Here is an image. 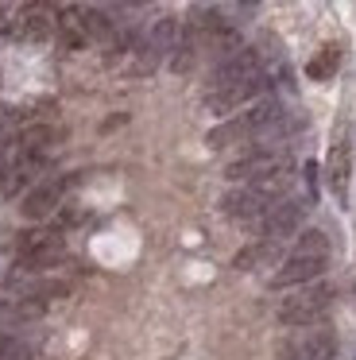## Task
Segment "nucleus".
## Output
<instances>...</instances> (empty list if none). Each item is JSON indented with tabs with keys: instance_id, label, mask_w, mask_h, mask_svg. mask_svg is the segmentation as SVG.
<instances>
[{
	"instance_id": "7ed1b4c3",
	"label": "nucleus",
	"mask_w": 356,
	"mask_h": 360,
	"mask_svg": "<svg viewBox=\"0 0 356 360\" xmlns=\"http://www.w3.org/2000/svg\"><path fill=\"white\" fill-rule=\"evenodd\" d=\"M291 163V151L279 136H260V140L248 143L244 155H236L229 167H224V179L229 182H252L267 171H279V167Z\"/></svg>"
},
{
	"instance_id": "423d86ee",
	"label": "nucleus",
	"mask_w": 356,
	"mask_h": 360,
	"mask_svg": "<svg viewBox=\"0 0 356 360\" xmlns=\"http://www.w3.org/2000/svg\"><path fill=\"white\" fill-rule=\"evenodd\" d=\"M279 360H337V337L317 321L294 326V333L279 341Z\"/></svg>"
},
{
	"instance_id": "412c9836",
	"label": "nucleus",
	"mask_w": 356,
	"mask_h": 360,
	"mask_svg": "<svg viewBox=\"0 0 356 360\" xmlns=\"http://www.w3.org/2000/svg\"><path fill=\"white\" fill-rule=\"evenodd\" d=\"M120 4H147V0H120Z\"/></svg>"
},
{
	"instance_id": "f3484780",
	"label": "nucleus",
	"mask_w": 356,
	"mask_h": 360,
	"mask_svg": "<svg viewBox=\"0 0 356 360\" xmlns=\"http://www.w3.org/2000/svg\"><path fill=\"white\" fill-rule=\"evenodd\" d=\"M337 66H341V51L337 47H322L314 58H310L306 74L314 82H325V78H333V74H337Z\"/></svg>"
},
{
	"instance_id": "39448f33",
	"label": "nucleus",
	"mask_w": 356,
	"mask_h": 360,
	"mask_svg": "<svg viewBox=\"0 0 356 360\" xmlns=\"http://www.w3.org/2000/svg\"><path fill=\"white\" fill-rule=\"evenodd\" d=\"M333 302V287L329 283H302V287H291V295L279 302V321L283 326H314L322 321V314L329 310Z\"/></svg>"
},
{
	"instance_id": "aec40b11",
	"label": "nucleus",
	"mask_w": 356,
	"mask_h": 360,
	"mask_svg": "<svg viewBox=\"0 0 356 360\" xmlns=\"http://www.w3.org/2000/svg\"><path fill=\"white\" fill-rule=\"evenodd\" d=\"M240 4H244V8H252V4H260V0H240Z\"/></svg>"
},
{
	"instance_id": "9b49d317",
	"label": "nucleus",
	"mask_w": 356,
	"mask_h": 360,
	"mask_svg": "<svg viewBox=\"0 0 356 360\" xmlns=\"http://www.w3.org/2000/svg\"><path fill=\"white\" fill-rule=\"evenodd\" d=\"M66 190H70V179H39V182H31L27 194H23L20 213L27 221L54 217V213H58V205H62V198H66Z\"/></svg>"
},
{
	"instance_id": "20e7f679",
	"label": "nucleus",
	"mask_w": 356,
	"mask_h": 360,
	"mask_svg": "<svg viewBox=\"0 0 356 360\" xmlns=\"http://www.w3.org/2000/svg\"><path fill=\"white\" fill-rule=\"evenodd\" d=\"M62 47L70 51H82L89 43H105L113 39V20L105 16L101 8H85V4H74V8L58 12V32Z\"/></svg>"
},
{
	"instance_id": "1a4fd4ad",
	"label": "nucleus",
	"mask_w": 356,
	"mask_h": 360,
	"mask_svg": "<svg viewBox=\"0 0 356 360\" xmlns=\"http://www.w3.org/2000/svg\"><path fill=\"white\" fill-rule=\"evenodd\" d=\"M12 32L23 43H43L58 32V12H54L51 0H31V4L20 8V16L12 20Z\"/></svg>"
},
{
	"instance_id": "f8f14e48",
	"label": "nucleus",
	"mask_w": 356,
	"mask_h": 360,
	"mask_svg": "<svg viewBox=\"0 0 356 360\" xmlns=\"http://www.w3.org/2000/svg\"><path fill=\"white\" fill-rule=\"evenodd\" d=\"M325 264H329V256H317V252H294V248H291V256L283 259V267L271 275V287H275V290H286V287L314 283V279H322Z\"/></svg>"
},
{
	"instance_id": "4468645a",
	"label": "nucleus",
	"mask_w": 356,
	"mask_h": 360,
	"mask_svg": "<svg viewBox=\"0 0 356 360\" xmlns=\"http://www.w3.org/2000/svg\"><path fill=\"white\" fill-rule=\"evenodd\" d=\"M348 174H352V155H348L345 143H333L329 159H325V182H329V190H333L337 202L348 198Z\"/></svg>"
},
{
	"instance_id": "6e6552de",
	"label": "nucleus",
	"mask_w": 356,
	"mask_h": 360,
	"mask_svg": "<svg viewBox=\"0 0 356 360\" xmlns=\"http://www.w3.org/2000/svg\"><path fill=\"white\" fill-rule=\"evenodd\" d=\"M178 35H182V27H178V20H159V24L151 27V32L144 35V43H139L136 51V70L139 74H151L159 63H167L170 55H174L178 47Z\"/></svg>"
},
{
	"instance_id": "dca6fc26",
	"label": "nucleus",
	"mask_w": 356,
	"mask_h": 360,
	"mask_svg": "<svg viewBox=\"0 0 356 360\" xmlns=\"http://www.w3.org/2000/svg\"><path fill=\"white\" fill-rule=\"evenodd\" d=\"M275 256H279V240H255L252 248H244L236 256V267H240V271H255V267L271 264Z\"/></svg>"
},
{
	"instance_id": "9d476101",
	"label": "nucleus",
	"mask_w": 356,
	"mask_h": 360,
	"mask_svg": "<svg viewBox=\"0 0 356 360\" xmlns=\"http://www.w3.org/2000/svg\"><path fill=\"white\" fill-rule=\"evenodd\" d=\"M302 221H306V202L283 194L260 217V240H286V236H294L302 229Z\"/></svg>"
},
{
	"instance_id": "ddd939ff",
	"label": "nucleus",
	"mask_w": 356,
	"mask_h": 360,
	"mask_svg": "<svg viewBox=\"0 0 356 360\" xmlns=\"http://www.w3.org/2000/svg\"><path fill=\"white\" fill-rule=\"evenodd\" d=\"M43 310H46L43 298H27V295H20V298H0V333L23 326V321L43 318Z\"/></svg>"
},
{
	"instance_id": "f03ea898",
	"label": "nucleus",
	"mask_w": 356,
	"mask_h": 360,
	"mask_svg": "<svg viewBox=\"0 0 356 360\" xmlns=\"http://www.w3.org/2000/svg\"><path fill=\"white\" fill-rule=\"evenodd\" d=\"M286 190H291V163L279 167V171L260 174V179H252V182H240L236 190H229V194L221 198V210L236 221H260Z\"/></svg>"
},
{
	"instance_id": "f257e3e1",
	"label": "nucleus",
	"mask_w": 356,
	"mask_h": 360,
	"mask_svg": "<svg viewBox=\"0 0 356 360\" xmlns=\"http://www.w3.org/2000/svg\"><path fill=\"white\" fill-rule=\"evenodd\" d=\"M286 128V109L279 97L260 94L240 117L224 120L221 128L209 132V148H229V143H252L260 136H283Z\"/></svg>"
},
{
	"instance_id": "6ab92c4d",
	"label": "nucleus",
	"mask_w": 356,
	"mask_h": 360,
	"mask_svg": "<svg viewBox=\"0 0 356 360\" xmlns=\"http://www.w3.org/2000/svg\"><path fill=\"white\" fill-rule=\"evenodd\" d=\"M12 124H15V117L4 109V105H0V155L12 148Z\"/></svg>"
},
{
	"instance_id": "a211bd4d",
	"label": "nucleus",
	"mask_w": 356,
	"mask_h": 360,
	"mask_svg": "<svg viewBox=\"0 0 356 360\" xmlns=\"http://www.w3.org/2000/svg\"><path fill=\"white\" fill-rule=\"evenodd\" d=\"M0 360H35V352H31V345L20 341V337L0 333Z\"/></svg>"
},
{
	"instance_id": "0eeeda50",
	"label": "nucleus",
	"mask_w": 356,
	"mask_h": 360,
	"mask_svg": "<svg viewBox=\"0 0 356 360\" xmlns=\"http://www.w3.org/2000/svg\"><path fill=\"white\" fill-rule=\"evenodd\" d=\"M62 256H66L62 233L39 229V233H23L20 236V267L23 271H51L54 264H62Z\"/></svg>"
},
{
	"instance_id": "2eb2a0df",
	"label": "nucleus",
	"mask_w": 356,
	"mask_h": 360,
	"mask_svg": "<svg viewBox=\"0 0 356 360\" xmlns=\"http://www.w3.org/2000/svg\"><path fill=\"white\" fill-rule=\"evenodd\" d=\"M54 143H58V128H51V124H31L27 132H20V140H15L12 148L27 151V155H46Z\"/></svg>"
}]
</instances>
